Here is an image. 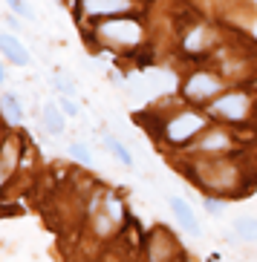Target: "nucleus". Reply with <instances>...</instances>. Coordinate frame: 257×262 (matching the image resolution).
<instances>
[{"label": "nucleus", "mask_w": 257, "mask_h": 262, "mask_svg": "<svg viewBox=\"0 0 257 262\" xmlns=\"http://www.w3.org/2000/svg\"><path fill=\"white\" fill-rule=\"evenodd\" d=\"M6 3H9V9H12V12H17V15H24V17H32V15H35L26 0H6Z\"/></svg>", "instance_id": "obj_12"}, {"label": "nucleus", "mask_w": 257, "mask_h": 262, "mask_svg": "<svg viewBox=\"0 0 257 262\" xmlns=\"http://www.w3.org/2000/svg\"><path fill=\"white\" fill-rule=\"evenodd\" d=\"M104 144L110 147V150H113V153L118 156V159H122V164H127V167H130L133 164V159H130V153H127L125 147H122V141L116 139V136H107V139H104Z\"/></svg>", "instance_id": "obj_10"}, {"label": "nucleus", "mask_w": 257, "mask_h": 262, "mask_svg": "<svg viewBox=\"0 0 257 262\" xmlns=\"http://www.w3.org/2000/svg\"><path fill=\"white\" fill-rule=\"evenodd\" d=\"M234 236L243 239V242H257V219H237Z\"/></svg>", "instance_id": "obj_9"}, {"label": "nucleus", "mask_w": 257, "mask_h": 262, "mask_svg": "<svg viewBox=\"0 0 257 262\" xmlns=\"http://www.w3.org/2000/svg\"><path fill=\"white\" fill-rule=\"evenodd\" d=\"M84 9L90 15H98V12H118V9H127V0H87Z\"/></svg>", "instance_id": "obj_8"}, {"label": "nucleus", "mask_w": 257, "mask_h": 262, "mask_svg": "<svg viewBox=\"0 0 257 262\" xmlns=\"http://www.w3.org/2000/svg\"><path fill=\"white\" fill-rule=\"evenodd\" d=\"M200 40H203V29L191 32V35H188V40H185V47L191 49V52H196V49H200Z\"/></svg>", "instance_id": "obj_15"}, {"label": "nucleus", "mask_w": 257, "mask_h": 262, "mask_svg": "<svg viewBox=\"0 0 257 262\" xmlns=\"http://www.w3.org/2000/svg\"><path fill=\"white\" fill-rule=\"evenodd\" d=\"M223 144H226V136H220V133H214V136L205 141V147H208V150H211V147H223Z\"/></svg>", "instance_id": "obj_17"}, {"label": "nucleus", "mask_w": 257, "mask_h": 262, "mask_svg": "<svg viewBox=\"0 0 257 262\" xmlns=\"http://www.w3.org/2000/svg\"><path fill=\"white\" fill-rule=\"evenodd\" d=\"M61 110H64V116H78V104L70 98V95H64L61 98Z\"/></svg>", "instance_id": "obj_14"}, {"label": "nucleus", "mask_w": 257, "mask_h": 262, "mask_svg": "<svg viewBox=\"0 0 257 262\" xmlns=\"http://www.w3.org/2000/svg\"><path fill=\"white\" fill-rule=\"evenodd\" d=\"M217 90H220L217 78H211V75H194L185 86V93L191 95V98H208V95L217 93Z\"/></svg>", "instance_id": "obj_5"}, {"label": "nucleus", "mask_w": 257, "mask_h": 262, "mask_svg": "<svg viewBox=\"0 0 257 262\" xmlns=\"http://www.w3.org/2000/svg\"><path fill=\"white\" fill-rule=\"evenodd\" d=\"M3 179H6V167H0V182H3Z\"/></svg>", "instance_id": "obj_19"}, {"label": "nucleus", "mask_w": 257, "mask_h": 262, "mask_svg": "<svg viewBox=\"0 0 257 262\" xmlns=\"http://www.w3.org/2000/svg\"><path fill=\"white\" fill-rule=\"evenodd\" d=\"M3 81H6V72H3V67H0V84H3Z\"/></svg>", "instance_id": "obj_18"}, {"label": "nucleus", "mask_w": 257, "mask_h": 262, "mask_svg": "<svg viewBox=\"0 0 257 262\" xmlns=\"http://www.w3.org/2000/svg\"><path fill=\"white\" fill-rule=\"evenodd\" d=\"M3 110H6V116L12 118V121H21V116H24V110H21V104L15 101V95H3Z\"/></svg>", "instance_id": "obj_11"}, {"label": "nucleus", "mask_w": 257, "mask_h": 262, "mask_svg": "<svg viewBox=\"0 0 257 262\" xmlns=\"http://www.w3.org/2000/svg\"><path fill=\"white\" fill-rule=\"evenodd\" d=\"M64 110H58L55 104H44V127H47L49 133H61L64 130V116H61Z\"/></svg>", "instance_id": "obj_7"}, {"label": "nucleus", "mask_w": 257, "mask_h": 262, "mask_svg": "<svg viewBox=\"0 0 257 262\" xmlns=\"http://www.w3.org/2000/svg\"><path fill=\"white\" fill-rule=\"evenodd\" d=\"M171 208H173V213H176V219L185 225V231L196 233V216H194V210H191V205H188L185 199H180V196H171Z\"/></svg>", "instance_id": "obj_6"}, {"label": "nucleus", "mask_w": 257, "mask_h": 262, "mask_svg": "<svg viewBox=\"0 0 257 262\" xmlns=\"http://www.w3.org/2000/svg\"><path fill=\"white\" fill-rule=\"evenodd\" d=\"M205 210H208L211 216H220V213H223V205L214 202V199H205Z\"/></svg>", "instance_id": "obj_16"}, {"label": "nucleus", "mask_w": 257, "mask_h": 262, "mask_svg": "<svg viewBox=\"0 0 257 262\" xmlns=\"http://www.w3.org/2000/svg\"><path fill=\"white\" fill-rule=\"evenodd\" d=\"M70 156H75L78 162H93V156H90V150L81 144H70Z\"/></svg>", "instance_id": "obj_13"}, {"label": "nucleus", "mask_w": 257, "mask_h": 262, "mask_svg": "<svg viewBox=\"0 0 257 262\" xmlns=\"http://www.w3.org/2000/svg\"><path fill=\"white\" fill-rule=\"evenodd\" d=\"M0 52L6 55L12 63H21V67H26V63L32 61L26 47L15 38V35H9V32H0Z\"/></svg>", "instance_id": "obj_4"}, {"label": "nucleus", "mask_w": 257, "mask_h": 262, "mask_svg": "<svg viewBox=\"0 0 257 262\" xmlns=\"http://www.w3.org/2000/svg\"><path fill=\"white\" fill-rule=\"evenodd\" d=\"M223 118H231V121H240L243 116H246V110H249V98L240 93H231L226 95V98L217 101V107H214Z\"/></svg>", "instance_id": "obj_3"}, {"label": "nucleus", "mask_w": 257, "mask_h": 262, "mask_svg": "<svg viewBox=\"0 0 257 262\" xmlns=\"http://www.w3.org/2000/svg\"><path fill=\"white\" fill-rule=\"evenodd\" d=\"M200 127H203V118L194 116V113H185V116L173 118V121L168 124V139L171 141H185V139H191Z\"/></svg>", "instance_id": "obj_2"}, {"label": "nucleus", "mask_w": 257, "mask_h": 262, "mask_svg": "<svg viewBox=\"0 0 257 262\" xmlns=\"http://www.w3.org/2000/svg\"><path fill=\"white\" fill-rule=\"evenodd\" d=\"M102 35L110 40H116V43H136V40L142 38L139 26L133 24V20H113V24H104Z\"/></svg>", "instance_id": "obj_1"}]
</instances>
